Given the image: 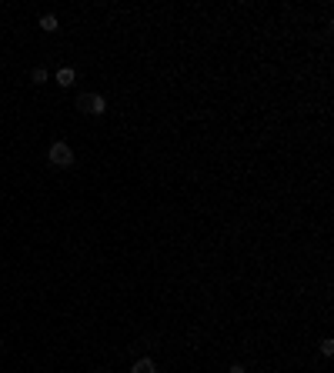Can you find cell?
I'll use <instances>...</instances> for the list:
<instances>
[{"label":"cell","mask_w":334,"mask_h":373,"mask_svg":"<svg viewBox=\"0 0 334 373\" xmlns=\"http://www.w3.org/2000/svg\"><path fill=\"white\" fill-rule=\"evenodd\" d=\"M77 110H84V113H90V117H104V113H107V100L100 97V93H80Z\"/></svg>","instance_id":"6da1fadb"},{"label":"cell","mask_w":334,"mask_h":373,"mask_svg":"<svg viewBox=\"0 0 334 373\" xmlns=\"http://www.w3.org/2000/svg\"><path fill=\"white\" fill-rule=\"evenodd\" d=\"M47 160H50L54 167H74V150H70L64 140H57V143H50V150H47Z\"/></svg>","instance_id":"7a4b0ae2"},{"label":"cell","mask_w":334,"mask_h":373,"mask_svg":"<svg viewBox=\"0 0 334 373\" xmlns=\"http://www.w3.org/2000/svg\"><path fill=\"white\" fill-rule=\"evenodd\" d=\"M131 373H157V367H154V360L151 357H144V360H137L134 363V370Z\"/></svg>","instance_id":"3957f363"},{"label":"cell","mask_w":334,"mask_h":373,"mask_svg":"<svg viewBox=\"0 0 334 373\" xmlns=\"http://www.w3.org/2000/svg\"><path fill=\"white\" fill-rule=\"evenodd\" d=\"M57 84H60V87H74V70H70V67L57 70Z\"/></svg>","instance_id":"277c9868"},{"label":"cell","mask_w":334,"mask_h":373,"mask_svg":"<svg viewBox=\"0 0 334 373\" xmlns=\"http://www.w3.org/2000/svg\"><path fill=\"white\" fill-rule=\"evenodd\" d=\"M40 27H44L47 33H54L57 30V17H54V13H44V17H40Z\"/></svg>","instance_id":"5b68a950"},{"label":"cell","mask_w":334,"mask_h":373,"mask_svg":"<svg viewBox=\"0 0 334 373\" xmlns=\"http://www.w3.org/2000/svg\"><path fill=\"white\" fill-rule=\"evenodd\" d=\"M30 80H33V84H47V70H44V67H33Z\"/></svg>","instance_id":"8992f818"},{"label":"cell","mask_w":334,"mask_h":373,"mask_svg":"<svg viewBox=\"0 0 334 373\" xmlns=\"http://www.w3.org/2000/svg\"><path fill=\"white\" fill-rule=\"evenodd\" d=\"M318 347H321V353H324V357H331V353H334V340H331V337H324V340L318 343Z\"/></svg>","instance_id":"52a82bcc"},{"label":"cell","mask_w":334,"mask_h":373,"mask_svg":"<svg viewBox=\"0 0 334 373\" xmlns=\"http://www.w3.org/2000/svg\"><path fill=\"white\" fill-rule=\"evenodd\" d=\"M231 373H244V367H241V363H234V367H231Z\"/></svg>","instance_id":"ba28073f"},{"label":"cell","mask_w":334,"mask_h":373,"mask_svg":"<svg viewBox=\"0 0 334 373\" xmlns=\"http://www.w3.org/2000/svg\"><path fill=\"white\" fill-rule=\"evenodd\" d=\"M0 350H3V340H0Z\"/></svg>","instance_id":"9c48e42d"}]
</instances>
